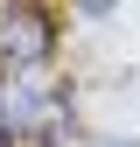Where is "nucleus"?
I'll return each instance as SVG.
<instances>
[{"instance_id": "nucleus-1", "label": "nucleus", "mask_w": 140, "mask_h": 147, "mask_svg": "<svg viewBox=\"0 0 140 147\" xmlns=\"http://www.w3.org/2000/svg\"><path fill=\"white\" fill-rule=\"evenodd\" d=\"M56 49V14L49 7H0V77H28Z\"/></svg>"}]
</instances>
